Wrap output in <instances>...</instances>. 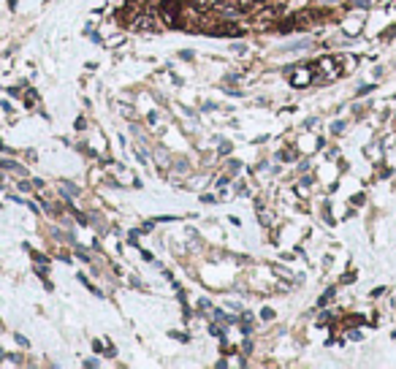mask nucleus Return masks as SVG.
I'll list each match as a JSON object with an SVG mask.
<instances>
[{"label": "nucleus", "instance_id": "2eb2a0df", "mask_svg": "<svg viewBox=\"0 0 396 369\" xmlns=\"http://www.w3.org/2000/svg\"><path fill=\"white\" fill-rule=\"evenodd\" d=\"M84 366H87V369H95V366H98V361H95V358H87Z\"/></svg>", "mask_w": 396, "mask_h": 369}, {"label": "nucleus", "instance_id": "20e7f679", "mask_svg": "<svg viewBox=\"0 0 396 369\" xmlns=\"http://www.w3.org/2000/svg\"><path fill=\"white\" fill-rule=\"evenodd\" d=\"M239 323H242V331H244V334L252 331V315H250V312H244V315L239 318Z\"/></svg>", "mask_w": 396, "mask_h": 369}, {"label": "nucleus", "instance_id": "9b49d317", "mask_svg": "<svg viewBox=\"0 0 396 369\" xmlns=\"http://www.w3.org/2000/svg\"><path fill=\"white\" fill-rule=\"evenodd\" d=\"M239 169H242V163H239V160H231V163H228V171H231V174H236Z\"/></svg>", "mask_w": 396, "mask_h": 369}, {"label": "nucleus", "instance_id": "423d86ee", "mask_svg": "<svg viewBox=\"0 0 396 369\" xmlns=\"http://www.w3.org/2000/svg\"><path fill=\"white\" fill-rule=\"evenodd\" d=\"M304 46H310V41H296V44H290V46H285V52H296V49H304Z\"/></svg>", "mask_w": 396, "mask_h": 369}, {"label": "nucleus", "instance_id": "0eeeda50", "mask_svg": "<svg viewBox=\"0 0 396 369\" xmlns=\"http://www.w3.org/2000/svg\"><path fill=\"white\" fill-rule=\"evenodd\" d=\"M209 331L215 334L217 340H223V337H225V334H223V326H215V323H212V328H209Z\"/></svg>", "mask_w": 396, "mask_h": 369}, {"label": "nucleus", "instance_id": "9d476101", "mask_svg": "<svg viewBox=\"0 0 396 369\" xmlns=\"http://www.w3.org/2000/svg\"><path fill=\"white\" fill-rule=\"evenodd\" d=\"M171 337H174V340H179V342H187V340H190L185 331H171Z\"/></svg>", "mask_w": 396, "mask_h": 369}, {"label": "nucleus", "instance_id": "39448f33", "mask_svg": "<svg viewBox=\"0 0 396 369\" xmlns=\"http://www.w3.org/2000/svg\"><path fill=\"white\" fill-rule=\"evenodd\" d=\"M65 195H79V187L76 185H71V182H62V187H60Z\"/></svg>", "mask_w": 396, "mask_h": 369}, {"label": "nucleus", "instance_id": "ddd939ff", "mask_svg": "<svg viewBox=\"0 0 396 369\" xmlns=\"http://www.w3.org/2000/svg\"><path fill=\"white\" fill-rule=\"evenodd\" d=\"M231 152V144H228V141H223V144H220V155H228Z\"/></svg>", "mask_w": 396, "mask_h": 369}, {"label": "nucleus", "instance_id": "f8f14e48", "mask_svg": "<svg viewBox=\"0 0 396 369\" xmlns=\"http://www.w3.org/2000/svg\"><path fill=\"white\" fill-rule=\"evenodd\" d=\"M280 158H282V160H293V150H282Z\"/></svg>", "mask_w": 396, "mask_h": 369}, {"label": "nucleus", "instance_id": "f257e3e1", "mask_svg": "<svg viewBox=\"0 0 396 369\" xmlns=\"http://www.w3.org/2000/svg\"><path fill=\"white\" fill-rule=\"evenodd\" d=\"M157 14H160V19L169 27H177V30L185 27V19H182V14H185V9H182V0H160Z\"/></svg>", "mask_w": 396, "mask_h": 369}, {"label": "nucleus", "instance_id": "f3484780", "mask_svg": "<svg viewBox=\"0 0 396 369\" xmlns=\"http://www.w3.org/2000/svg\"><path fill=\"white\" fill-rule=\"evenodd\" d=\"M353 6H369V0H353Z\"/></svg>", "mask_w": 396, "mask_h": 369}, {"label": "nucleus", "instance_id": "412c9836", "mask_svg": "<svg viewBox=\"0 0 396 369\" xmlns=\"http://www.w3.org/2000/svg\"><path fill=\"white\" fill-rule=\"evenodd\" d=\"M252 3H266V0H252Z\"/></svg>", "mask_w": 396, "mask_h": 369}, {"label": "nucleus", "instance_id": "a211bd4d", "mask_svg": "<svg viewBox=\"0 0 396 369\" xmlns=\"http://www.w3.org/2000/svg\"><path fill=\"white\" fill-rule=\"evenodd\" d=\"M198 6H209V3H215V0H195Z\"/></svg>", "mask_w": 396, "mask_h": 369}, {"label": "nucleus", "instance_id": "1a4fd4ad", "mask_svg": "<svg viewBox=\"0 0 396 369\" xmlns=\"http://www.w3.org/2000/svg\"><path fill=\"white\" fill-rule=\"evenodd\" d=\"M260 318H263V320H272V318H274V310H272V307L260 310Z\"/></svg>", "mask_w": 396, "mask_h": 369}, {"label": "nucleus", "instance_id": "f03ea898", "mask_svg": "<svg viewBox=\"0 0 396 369\" xmlns=\"http://www.w3.org/2000/svg\"><path fill=\"white\" fill-rule=\"evenodd\" d=\"M207 36H215V38H242L244 27H239L236 22H215L212 27H207Z\"/></svg>", "mask_w": 396, "mask_h": 369}, {"label": "nucleus", "instance_id": "6ab92c4d", "mask_svg": "<svg viewBox=\"0 0 396 369\" xmlns=\"http://www.w3.org/2000/svg\"><path fill=\"white\" fill-rule=\"evenodd\" d=\"M0 152H9V147H6L3 141H0Z\"/></svg>", "mask_w": 396, "mask_h": 369}, {"label": "nucleus", "instance_id": "aec40b11", "mask_svg": "<svg viewBox=\"0 0 396 369\" xmlns=\"http://www.w3.org/2000/svg\"><path fill=\"white\" fill-rule=\"evenodd\" d=\"M323 3H339V0H323Z\"/></svg>", "mask_w": 396, "mask_h": 369}, {"label": "nucleus", "instance_id": "7ed1b4c3", "mask_svg": "<svg viewBox=\"0 0 396 369\" xmlns=\"http://www.w3.org/2000/svg\"><path fill=\"white\" fill-rule=\"evenodd\" d=\"M133 25H136L139 30H144V33H157V17H155V11H144L139 19H133Z\"/></svg>", "mask_w": 396, "mask_h": 369}, {"label": "nucleus", "instance_id": "4468645a", "mask_svg": "<svg viewBox=\"0 0 396 369\" xmlns=\"http://www.w3.org/2000/svg\"><path fill=\"white\" fill-rule=\"evenodd\" d=\"M331 130H334V133H342V130H345V122H334V125H331Z\"/></svg>", "mask_w": 396, "mask_h": 369}, {"label": "nucleus", "instance_id": "6e6552de", "mask_svg": "<svg viewBox=\"0 0 396 369\" xmlns=\"http://www.w3.org/2000/svg\"><path fill=\"white\" fill-rule=\"evenodd\" d=\"M331 296H334V290H326V293L320 296V301H318V304H320V307H323V304H328V301H331Z\"/></svg>", "mask_w": 396, "mask_h": 369}, {"label": "nucleus", "instance_id": "dca6fc26", "mask_svg": "<svg viewBox=\"0 0 396 369\" xmlns=\"http://www.w3.org/2000/svg\"><path fill=\"white\" fill-rule=\"evenodd\" d=\"M106 353H109V358H114V356H117V350H114V345H112V342H109V348H106Z\"/></svg>", "mask_w": 396, "mask_h": 369}]
</instances>
